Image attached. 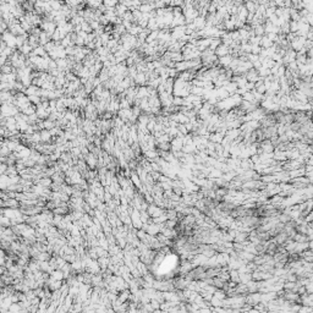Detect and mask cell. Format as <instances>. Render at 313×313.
Listing matches in <instances>:
<instances>
[{"label": "cell", "instance_id": "1", "mask_svg": "<svg viewBox=\"0 0 313 313\" xmlns=\"http://www.w3.org/2000/svg\"><path fill=\"white\" fill-rule=\"evenodd\" d=\"M3 42H5L9 48L14 49L15 47H17V37L14 36L10 31L5 32V33H3Z\"/></svg>", "mask_w": 313, "mask_h": 313}, {"label": "cell", "instance_id": "2", "mask_svg": "<svg viewBox=\"0 0 313 313\" xmlns=\"http://www.w3.org/2000/svg\"><path fill=\"white\" fill-rule=\"evenodd\" d=\"M229 53V47L223 44V45H220L219 48H217L215 50V55H219L220 58H223V56H226Z\"/></svg>", "mask_w": 313, "mask_h": 313}, {"label": "cell", "instance_id": "3", "mask_svg": "<svg viewBox=\"0 0 313 313\" xmlns=\"http://www.w3.org/2000/svg\"><path fill=\"white\" fill-rule=\"evenodd\" d=\"M247 78L251 81V83L256 82V81L259 78V76H258V72H257V71H255V70H251V71L248 72V75H247Z\"/></svg>", "mask_w": 313, "mask_h": 313}, {"label": "cell", "instance_id": "4", "mask_svg": "<svg viewBox=\"0 0 313 313\" xmlns=\"http://www.w3.org/2000/svg\"><path fill=\"white\" fill-rule=\"evenodd\" d=\"M40 136H42V142H49L50 138H52V134L48 130H43L40 132Z\"/></svg>", "mask_w": 313, "mask_h": 313}, {"label": "cell", "instance_id": "5", "mask_svg": "<svg viewBox=\"0 0 313 313\" xmlns=\"http://www.w3.org/2000/svg\"><path fill=\"white\" fill-rule=\"evenodd\" d=\"M219 61L221 65H231V63H233V59H231V56L226 55V56H223V58H220L219 59Z\"/></svg>", "mask_w": 313, "mask_h": 313}, {"label": "cell", "instance_id": "6", "mask_svg": "<svg viewBox=\"0 0 313 313\" xmlns=\"http://www.w3.org/2000/svg\"><path fill=\"white\" fill-rule=\"evenodd\" d=\"M260 44L262 45H264V47H269L271 44V40L268 38V37H264V38H262L260 39Z\"/></svg>", "mask_w": 313, "mask_h": 313}]
</instances>
